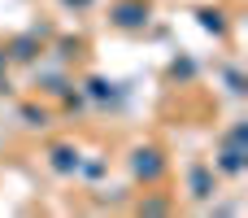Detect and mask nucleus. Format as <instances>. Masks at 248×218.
<instances>
[{
	"label": "nucleus",
	"mask_w": 248,
	"mask_h": 218,
	"mask_svg": "<svg viewBox=\"0 0 248 218\" xmlns=\"http://www.w3.org/2000/svg\"><path fill=\"white\" fill-rule=\"evenodd\" d=\"M148 17H153V4L148 0H113V9H109V22L118 31H144Z\"/></svg>",
	"instance_id": "nucleus-1"
},
{
	"label": "nucleus",
	"mask_w": 248,
	"mask_h": 218,
	"mask_svg": "<svg viewBox=\"0 0 248 218\" xmlns=\"http://www.w3.org/2000/svg\"><path fill=\"white\" fill-rule=\"evenodd\" d=\"M131 170H135V179H144V184H161V175H166V157H161V149H135L131 153Z\"/></svg>",
	"instance_id": "nucleus-2"
},
{
	"label": "nucleus",
	"mask_w": 248,
	"mask_h": 218,
	"mask_svg": "<svg viewBox=\"0 0 248 218\" xmlns=\"http://www.w3.org/2000/svg\"><path fill=\"white\" fill-rule=\"evenodd\" d=\"M48 166H52L57 175H74V170H78V149H70V144H57V149L48 153Z\"/></svg>",
	"instance_id": "nucleus-3"
},
{
	"label": "nucleus",
	"mask_w": 248,
	"mask_h": 218,
	"mask_svg": "<svg viewBox=\"0 0 248 218\" xmlns=\"http://www.w3.org/2000/svg\"><path fill=\"white\" fill-rule=\"evenodd\" d=\"M187 184H192V197H209V192H214V166H201V162H196V166L187 170Z\"/></svg>",
	"instance_id": "nucleus-4"
},
{
	"label": "nucleus",
	"mask_w": 248,
	"mask_h": 218,
	"mask_svg": "<svg viewBox=\"0 0 248 218\" xmlns=\"http://www.w3.org/2000/svg\"><path fill=\"white\" fill-rule=\"evenodd\" d=\"M4 52H9V61H31V57L39 52V44H35V35H22V39H13Z\"/></svg>",
	"instance_id": "nucleus-5"
},
{
	"label": "nucleus",
	"mask_w": 248,
	"mask_h": 218,
	"mask_svg": "<svg viewBox=\"0 0 248 218\" xmlns=\"http://www.w3.org/2000/svg\"><path fill=\"white\" fill-rule=\"evenodd\" d=\"M196 17H201V26H205V31H214V35H222V31H227V22H222L227 13H222V9H201Z\"/></svg>",
	"instance_id": "nucleus-6"
},
{
	"label": "nucleus",
	"mask_w": 248,
	"mask_h": 218,
	"mask_svg": "<svg viewBox=\"0 0 248 218\" xmlns=\"http://www.w3.org/2000/svg\"><path fill=\"white\" fill-rule=\"evenodd\" d=\"M26 127H48V109H22Z\"/></svg>",
	"instance_id": "nucleus-7"
},
{
	"label": "nucleus",
	"mask_w": 248,
	"mask_h": 218,
	"mask_svg": "<svg viewBox=\"0 0 248 218\" xmlns=\"http://www.w3.org/2000/svg\"><path fill=\"white\" fill-rule=\"evenodd\" d=\"M87 87H92V96H100V101H105V96H109V83H105V79H92V83H87Z\"/></svg>",
	"instance_id": "nucleus-8"
},
{
	"label": "nucleus",
	"mask_w": 248,
	"mask_h": 218,
	"mask_svg": "<svg viewBox=\"0 0 248 218\" xmlns=\"http://www.w3.org/2000/svg\"><path fill=\"white\" fill-rule=\"evenodd\" d=\"M61 4H70V9H87L92 0H61Z\"/></svg>",
	"instance_id": "nucleus-9"
},
{
	"label": "nucleus",
	"mask_w": 248,
	"mask_h": 218,
	"mask_svg": "<svg viewBox=\"0 0 248 218\" xmlns=\"http://www.w3.org/2000/svg\"><path fill=\"white\" fill-rule=\"evenodd\" d=\"M4 66H9V52H4V44H0V70H4Z\"/></svg>",
	"instance_id": "nucleus-10"
}]
</instances>
